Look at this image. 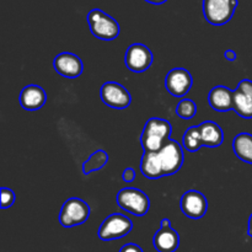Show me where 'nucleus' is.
<instances>
[{
    "label": "nucleus",
    "instance_id": "nucleus-24",
    "mask_svg": "<svg viewBox=\"0 0 252 252\" xmlns=\"http://www.w3.org/2000/svg\"><path fill=\"white\" fill-rule=\"evenodd\" d=\"M236 89H239V90L245 93L248 96H250L252 100V81L251 80H249V79H244V80H241L240 83H239L238 88Z\"/></svg>",
    "mask_w": 252,
    "mask_h": 252
},
{
    "label": "nucleus",
    "instance_id": "nucleus-22",
    "mask_svg": "<svg viewBox=\"0 0 252 252\" xmlns=\"http://www.w3.org/2000/svg\"><path fill=\"white\" fill-rule=\"evenodd\" d=\"M197 106L194 101L189 100V98H184L179 102L176 107V113L179 117L182 120H192L196 116Z\"/></svg>",
    "mask_w": 252,
    "mask_h": 252
},
{
    "label": "nucleus",
    "instance_id": "nucleus-8",
    "mask_svg": "<svg viewBox=\"0 0 252 252\" xmlns=\"http://www.w3.org/2000/svg\"><path fill=\"white\" fill-rule=\"evenodd\" d=\"M164 176H171L180 171L184 164V150L176 140H167L166 144L159 152Z\"/></svg>",
    "mask_w": 252,
    "mask_h": 252
},
{
    "label": "nucleus",
    "instance_id": "nucleus-15",
    "mask_svg": "<svg viewBox=\"0 0 252 252\" xmlns=\"http://www.w3.org/2000/svg\"><path fill=\"white\" fill-rule=\"evenodd\" d=\"M208 102L213 110L218 112H226L233 110L234 91L223 85L216 86L208 95Z\"/></svg>",
    "mask_w": 252,
    "mask_h": 252
},
{
    "label": "nucleus",
    "instance_id": "nucleus-29",
    "mask_svg": "<svg viewBox=\"0 0 252 252\" xmlns=\"http://www.w3.org/2000/svg\"><path fill=\"white\" fill-rule=\"evenodd\" d=\"M248 234L252 238V214L250 216V219H249V228H248Z\"/></svg>",
    "mask_w": 252,
    "mask_h": 252
},
{
    "label": "nucleus",
    "instance_id": "nucleus-21",
    "mask_svg": "<svg viewBox=\"0 0 252 252\" xmlns=\"http://www.w3.org/2000/svg\"><path fill=\"white\" fill-rule=\"evenodd\" d=\"M182 143H184L185 149H186L187 152L191 153L197 152V150H199L203 147L198 126H192V127H189V129L185 132Z\"/></svg>",
    "mask_w": 252,
    "mask_h": 252
},
{
    "label": "nucleus",
    "instance_id": "nucleus-20",
    "mask_svg": "<svg viewBox=\"0 0 252 252\" xmlns=\"http://www.w3.org/2000/svg\"><path fill=\"white\" fill-rule=\"evenodd\" d=\"M108 161V154L105 150H96L94 154L90 155L88 160L83 165V172L85 175L91 174L94 171H98L102 169Z\"/></svg>",
    "mask_w": 252,
    "mask_h": 252
},
{
    "label": "nucleus",
    "instance_id": "nucleus-1",
    "mask_svg": "<svg viewBox=\"0 0 252 252\" xmlns=\"http://www.w3.org/2000/svg\"><path fill=\"white\" fill-rule=\"evenodd\" d=\"M172 127L171 123L162 118H150L145 123L140 135V143L144 152L159 153L167 140H170Z\"/></svg>",
    "mask_w": 252,
    "mask_h": 252
},
{
    "label": "nucleus",
    "instance_id": "nucleus-23",
    "mask_svg": "<svg viewBox=\"0 0 252 252\" xmlns=\"http://www.w3.org/2000/svg\"><path fill=\"white\" fill-rule=\"evenodd\" d=\"M0 192H1V194H0V198H1V208H10L15 203L14 191L10 189H6V187H1V191Z\"/></svg>",
    "mask_w": 252,
    "mask_h": 252
},
{
    "label": "nucleus",
    "instance_id": "nucleus-11",
    "mask_svg": "<svg viewBox=\"0 0 252 252\" xmlns=\"http://www.w3.org/2000/svg\"><path fill=\"white\" fill-rule=\"evenodd\" d=\"M181 211L191 219H201L208 211V201L206 196L196 189L185 192L181 198Z\"/></svg>",
    "mask_w": 252,
    "mask_h": 252
},
{
    "label": "nucleus",
    "instance_id": "nucleus-12",
    "mask_svg": "<svg viewBox=\"0 0 252 252\" xmlns=\"http://www.w3.org/2000/svg\"><path fill=\"white\" fill-rule=\"evenodd\" d=\"M54 69L59 75L68 79H76L83 74L84 65L81 59L78 56L69 52L59 53L54 58L53 62Z\"/></svg>",
    "mask_w": 252,
    "mask_h": 252
},
{
    "label": "nucleus",
    "instance_id": "nucleus-2",
    "mask_svg": "<svg viewBox=\"0 0 252 252\" xmlns=\"http://www.w3.org/2000/svg\"><path fill=\"white\" fill-rule=\"evenodd\" d=\"M90 31L96 38L102 41H113L120 36V24L100 9H93L88 14Z\"/></svg>",
    "mask_w": 252,
    "mask_h": 252
},
{
    "label": "nucleus",
    "instance_id": "nucleus-17",
    "mask_svg": "<svg viewBox=\"0 0 252 252\" xmlns=\"http://www.w3.org/2000/svg\"><path fill=\"white\" fill-rule=\"evenodd\" d=\"M140 171L147 179L157 180L160 177H164L162 171L161 160H160L159 153L154 152H144L140 162Z\"/></svg>",
    "mask_w": 252,
    "mask_h": 252
},
{
    "label": "nucleus",
    "instance_id": "nucleus-25",
    "mask_svg": "<svg viewBox=\"0 0 252 252\" xmlns=\"http://www.w3.org/2000/svg\"><path fill=\"white\" fill-rule=\"evenodd\" d=\"M122 179H123V181L127 182V184H130V182L134 181L135 180L134 169H132V167H128V169H126L122 174Z\"/></svg>",
    "mask_w": 252,
    "mask_h": 252
},
{
    "label": "nucleus",
    "instance_id": "nucleus-4",
    "mask_svg": "<svg viewBox=\"0 0 252 252\" xmlns=\"http://www.w3.org/2000/svg\"><path fill=\"white\" fill-rule=\"evenodd\" d=\"M117 204L128 213L135 217H144L150 208V199L138 189H123L116 197Z\"/></svg>",
    "mask_w": 252,
    "mask_h": 252
},
{
    "label": "nucleus",
    "instance_id": "nucleus-5",
    "mask_svg": "<svg viewBox=\"0 0 252 252\" xmlns=\"http://www.w3.org/2000/svg\"><path fill=\"white\" fill-rule=\"evenodd\" d=\"M90 207L80 198H69L59 213V221L64 228H73L85 223L90 217Z\"/></svg>",
    "mask_w": 252,
    "mask_h": 252
},
{
    "label": "nucleus",
    "instance_id": "nucleus-13",
    "mask_svg": "<svg viewBox=\"0 0 252 252\" xmlns=\"http://www.w3.org/2000/svg\"><path fill=\"white\" fill-rule=\"evenodd\" d=\"M155 250L158 252H175L180 246V235L169 226H160L153 239Z\"/></svg>",
    "mask_w": 252,
    "mask_h": 252
},
{
    "label": "nucleus",
    "instance_id": "nucleus-6",
    "mask_svg": "<svg viewBox=\"0 0 252 252\" xmlns=\"http://www.w3.org/2000/svg\"><path fill=\"white\" fill-rule=\"evenodd\" d=\"M132 229L133 223L128 217L121 213H113L102 221L97 235L102 241H112L125 238Z\"/></svg>",
    "mask_w": 252,
    "mask_h": 252
},
{
    "label": "nucleus",
    "instance_id": "nucleus-19",
    "mask_svg": "<svg viewBox=\"0 0 252 252\" xmlns=\"http://www.w3.org/2000/svg\"><path fill=\"white\" fill-rule=\"evenodd\" d=\"M233 110L238 113L240 117L251 120L252 118V100L250 96L246 95L241 90L236 89L234 90V106Z\"/></svg>",
    "mask_w": 252,
    "mask_h": 252
},
{
    "label": "nucleus",
    "instance_id": "nucleus-14",
    "mask_svg": "<svg viewBox=\"0 0 252 252\" xmlns=\"http://www.w3.org/2000/svg\"><path fill=\"white\" fill-rule=\"evenodd\" d=\"M20 105L27 111L39 110L44 106L47 101V94L41 86L27 85L20 93Z\"/></svg>",
    "mask_w": 252,
    "mask_h": 252
},
{
    "label": "nucleus",
    "instance_id": "nucleus-9",
    "mask_svg": "<svg viewBox=\"0 0 252 252\" xmlns=\"http://www.w3.org/2000/svg\"><path fill=\"white\" fill-rule=\"evenodd\" d=\"M153 59L154 57L152 51L142 43H133L126 51V66L134 73H143L148 70L152 66Z\"/></svg>",
    "mask_w": 252,
    "mask_h": 252
},
{
    "label": "nucleus",
    "instance_id": "nucleus-28",
    "mask_svg": "<svg viewBox=\"0 0 252 252\" xmlns=\"http://www.w3.org/2000/svg\"><path fill=\"white\" fill-rule=\"evenodd\" d=\"M147 2H150V4L153 5H161L164 4V2H166L167 0H145Z\"/></svg>",
    "mask_w": 252,
    "mask_h": 252
},
{
    "label": "nucleus",
    "instance_id": "nucleus-26",
    "mask_svg": "<svg viewBox=\"0 0 252 252\" xmlns=\"http://www.w3.org/2000/svg\"><path fill=\"white\" fill-rule=\"evenodd\" d=\"M120 252H143V250L140 246L135 245V244H127L121 248Z\"/></svg>",
    "mask_w": 252,
    "mask_h": 252
},
{
    "label": "nucleus",
    "instance_id": "nucleus-18",
    "mask_svg": "<svg viewBox=\"0 0 252 252\" xmlns=\"http://www.w3.org/2000/svg\"><path fill=\"white\" fill-rule=\"evenodd\" d=\"M233 150L244 162L252 165V134L240 133L233 140Z\"/></svg>",
    "mask_w": 252,
    "mask_h": 252
},
{
    "label": "nucleus",
    "instance_id": "nucleus-7",
    "mask_svg": "<svg viewBox=\"0 0 252 252\" xmlns=\"http://www.w3.org/2000/svg\"><path fill=\"white\" fill-rule=\"evenodd\" d=\"M101 100L108 107L115 110H125L129 107L132 102V96L127 89L116 81H107L101 86Z\"/></svg>",
    "mask_w": 252,
    "mask_h": 252
},
{
    "label": "nucleus",
    "instance_id": "nucleus-27",
    "mask_svg": "<svg viewBox=\"0 0 252 252\" xmlns=\"http://www.w3.org/2000/svg\"><path fill=\"white\" fill-rule=\"evenodd\" d=\"M224 57H225L229 62H234L238 56H236V53L233 51V49H228V51L224 52Z\"/></svg>",
    "mask_w": 252,
    "mask_h": 252
},
{
    "label": "nucleus",
    "instance_id": "nucleus-16",
    "mask_svg": "<svg viewBox=\"0 0 252 252\" xmlns=\"http://www.w3.org/2000/svg\"><path fill=\"white\" fill-rule=\"evenodd\" d=\"M199 133H201L202 143L203 147L207 148H218L220 147L224 140L223 129L218 123L213 121H206L198 126Z\"/></svg>",
    "mask_w": 252,
    "mask_h": 252
},
{
    "label": "nucleus",
    "instance_id": "nucleus-10",
    "mask_svg": "<svg viewBox=\"0 0 252 252\" xmlns=\"http://www.w3.org/2000/svg\"><path fill=\"white\" fill-rule=\"evenodd\" d=\"M193 79L191 73L184 68H175L167 73L165 78V88L167 93L175 97H182L192 88Z\"/></svg>",
    "mask_w": 252,
    "mask_h": 252
},
{
    "label": "nucleus",
    "instance_id": "nucleus-3",
    "mask_svg": "<svg viewBox=\"0 0 252 252\" xmlns=\"http://www.w3.org/2000/svg\"><path fill=\"white\" fill-rule=\"evenodd\" d=\"M238 0H203L204 19L213 26L225 25L233 19Z\"/></svg>",
    "mask_w": 252,
    "mask_h": 252
}]
</instances>
